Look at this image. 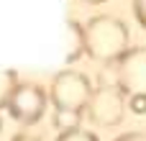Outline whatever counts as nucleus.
<instances>
[{
  "mask_svg": "<svg viewBox=\"0 0 146 141\" xmlns=\"http://www.w3.org/2000/svg\"><path fill=\"white\" fill-rule=\"evenodd\" d=\"M128 39H131L128 26L110 13H98L85 21V46L87 57L95 62L113 64L115 59H121L131 49Z\"/></svg>",
  "mask_w": 146,
  "mask_h": 141,
  "instance_id": "nucleus-1",
  "label": "nucleus"
},
{
  "mask_svg": "<svg viewBox=\"0 0 146 141\" xmlns=\"http://www.w3.org/2000/svg\"><path fill=\"white\" fill-rule=\"evenodd\" d=\"M95 87L87 74L77 69H62L51 77L49 85V103L54 110H67V113H85L90 105Z\"/></svg>",
  "mask_w": 146,
  "mask_h": 141,
  "instance_id": "nucleus-2",
  "label": "nucleus"
},
{
  "mask_svg": "<svg viewBox=\"0 0 146 141\" xmlns=\"http://www.w3.org/2000/svg\"><path fill=\"white\" fill-rule=\"evenodd\" d=\"M126 110H128V95L113 82V85L95 87L85 113H87L90 123H95L100 128H115L123 123Z\"/></svg>",
  "mask_w": 146,
  "mask_h": 141,
  "instance_id": "nucleus-3",
  "label": "nucleus"
},
{
  "mask_svg": "<svg viewBox=\"0 0 146 141\" xmlns=\"http://www.w3.org/2000/svg\"><path fill=\"white\" fill-rule=\"evenodd\" d=\"M46 105H49V92L36 85V82H21L15 87V92L10 95L8 100V113L15 123L21 126H33L44 118L46 113Z\"/></svg>",
  "mask_w": 146,
  "mask_h": 141,
  "instance_id": "nucleus-4",
  "label": "nucleus"
},
{
  "mask_svg": "<svg viewBox=\"0 0 146 141\" xmlns=\"http://www.w3.org/2000/svg\"><path fill=\"white\" fill-rule=\"evenodd\" d=\"M115 85L128 95H146V46H131L113 64Z\"/></svg>",
  "mask_w": 146,
  "mask_h": 141,
  "instance_id": "nucleus-5",
  "label": "nucleus"
},
{
  "mask_svg": "<svg viewBox=\"0 0 146 141\" xmlns=\"http://www.w3.org/2000/svg\"><path fill=\"white\" fill-rule=\"evenodd\" d=\"M85 54H87V46H85V23L69 18L67 21V64H74Z\"/></svg>",
  "mask_w": 146,
  "mask_h": 141,
  "instance_id": "nucleus-6",
  "label": "nucleus"
},
{
  "mask_svg": "<svg viewBox=\"0 0 146 141\" xmlns=\"http://www.w3.org/2000/svg\"><path fill=\"white\" fill-rule=\"evenodd\" d=\"M18 85H21V82H18L15 69L0 67V108H8V100H10V95L15 92Z\"/></svg>",
  "mask_w": 146,
  "mask_h": 141,
  "instance_id": "nucleus-7",
  "label": "nucleus"
},
{
  "mask_svg": "<svg viewBox=\"0 0 146 141\" xmlns=\"http://www.w3.org/2000/svg\"><path fill=\"white\" fill-rule=\"evenodd\" d=\"M85 113H67V110H54V128L59 134L64 131H72V128H80V121H82Z\"/></svg>",
  "mask_w": 146,
  "mask_h": 141,
  "instance_id": "nucleus-8",
  "label": "nucleus"
},
{
  "mask_svg": "<svg viewBox=\"0 0 146 141\" xmlns=\"http://www.w3.org/2000/svg\"><path fill=\"white\" fill-rule=\"evenodd\" d=\"M56 141H100V136L95 134V131H90V128H72V131H64V134H59Z\"/></svg>",
  "mask_w": 146,
  "mask_h": 141,
  "instance_id": "nucleus-9",
  "label": "nucleus"
},
{
  "mask_svg": "<svg viewBox=\"0 0 146 141\" xmlns=\"http://www.w3.org/2000/svg\"><path fill=\"white\" fill-rule=\"evenodd\" d=\"M131 8H133V18L139 21V26L146 28V0H131Z\"/></svg>",
  "mask_w": 146,
  "mask_h": 141,
  "instance_id": "nucleus-10",
  "label": "nucleus"
},
{
  "mask_svg": "<svg viewBox=\"0 0 146 141\" xmlns=\"http://www.w3.org/2000/svg\"><path fill=\"white\" fill-rule=\"evenodd\" d=\"M128 108H131V113H136V116H146V95H133V98H128Z\"/></svg>",
  "mask_w": 146,
  "mask_h": 141,
  "instance_id": "nucleus-11",
  "label": "nucleus"
},
{
  "mask_svg": "<svg viewBox=\"0 0 146 141\" xmlns=\"http://www.w3.org/2000/svg\"><path fill=\"white\" fill-rule=\"evenodd\" d=\"M113 141H146V134H141V131H128V134L115 136Z\"/></svg>",
  "mask_w": 146,
  "mask_h": 141,
  "instance_id": "nucleus-12",
  "label": "nucleus"
},
{
  "mask_svg": "<svg viewBox=\"0 0 146 141\" xmlns=\"http://www.w3.org/2000/svg\"><path fill=\"white\" fill-rule=\"evenodd\" d=\"M10 141H41V139H36V136H31V134H15Z\"/></svg>",
  "mask_w": 146,
  "mask_h": 141,
  "instance_id": "nucleus-13",
  "label": "nucleus"
},
{
  "mask_svg": "<svg viewBox=\"0 0 146 141\" xmlns=\"http://www.w3.org/2000/svg\"><path fill=\"white\" fill-rule=\"evenodd\" d=\"M74 3H82V5H100V3H105V0H74Z\"/></svg>",
  "mask_w": 146,
  "mask_h": 141,
  "instance_id": "nucleus-14",
  "label": "nucleus"
},
{
  "mask_svg": "<svg viewBox=\"0 0 146 141\" xmlns=\"http://www.w3.org/2000/svg\"><path fill=\"white\" fill-rule=\"evenodd\" d=\"M0 131H3V118H0Z\"/></svg>",
  "mask_w": 146,
  "mask_h": 141,
  "instance_id": "nucleus-15",
  "label": "nucleus"
}]
</instances>
